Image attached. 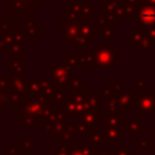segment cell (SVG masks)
<instances>
[{
  "instance_id": "obj_12",
  "label": "cell",
  "mask_w": 155,
  "mask_h": 155,
  "mask_svg": "<svg viewBox=\"0 0 155 155\" xmlns=\"http://www.w3.org/2000/svg\"><path fill=\"white\" fill-rule=\"evenodd\" d=\"M103 30H104V34H105V35H103L102 39H103V40L110 39L111 35H113V34H111V31H113V30H111V27H109V29H107V25H104V27H103Z\"/></svg>"
},
{
  "instance_id": "obj_11",
  "label": "cell",
  "mask_w": 155,
  "mask_h": 155,
  "mask_svg": "<svg viewBox=\"0 0 155 155\" xmlns=\"http://www.w3.org/2000/svg\"><path fill=\"white\" fill-rule=\"evenodd\" d=\"M134 144L136 145H138V147H140V148H144L145 150H150V148H151V145H150V142L149 140H143V142H134Z\"/></svg>"
},
{
  "instance_id": "obj_13",
  "label": "cell",
  "mask_w": 155,
  "mask_h": 155,
  "mask_svg": "<svg viewBox=\"0 0 155 155\" xmlns=\"http://www.w3.org/2000/svg\"><path fill=\"white\" fill-rule=\"evenodd\" d=\"M116 154H119V155H133V153L130 151L127 147H121V148H119V151H117Z\"/></svg>"
},
{
  "instance_id": "obj_4",
  "label": "cell",
  "mask_w": 155,
  "mask_h": 155,
  "mask_svg": "<svg viewBox=\"0 0 155 155\" xmlns=\"http://www.w3.org/2000/svg\"><path fill=\"white\" fill-rule=\"evenodd\" d=\"M48 79L53 85H67L69 82V69L64 68V65L53 64L51 69H48Z\"/></svg>"
},
{
  "instance_id": "obj_10",
  "label": "cell",
  "mask_w": 155,
  "mask_h": 155,
  "mask_svg": "<svg viewBox=\"0 0 155 155\" xmlns=\"http://www.w3.org/2000/svg\"><path fill=\"white\" fill-rule=\"evenodd\" d=\"M70 150H71L70 145H63L57 151H54L52 155H70Z\"/></svg>"
},
{
  "instance_id": "obj_14",
  "label": "cell",
  "mask_w": 155,
  "mask_h": 155,
  "mask_svg": "<svg viewBox=\"0 0 155 155\" xmlns=\"http://www.w3.org/2000/svg\"><path fill=\"white\" fill-rule=\"evenodd\" d=\"M137 1V4H143V2H145V0H136Z\"/></svg>"
},
{
  "instance_id": "obj_2",
  "label": "cell",
  "mask_w": 155,
  "mask_h": 155,
  "mask_svg": "<svg viewBox=\"0 0 155 155\" xmlns=\"http://www.w3.org/2000/svg\"><path fill=\"white\" fill-rule=\"evenodd\" d=\"M90 57L94 67H99V68H109L115 62V52L107 46L98 47L94 52H91Z\"/></svg>"
},
{
  "instance_id": "obj_5",
  "label": "cell",
  "mask_w": 155,
  "mask_h": 155,
  "mask_svg": "<svg viewBox=\"0 0 155 155\" xmlns=\"http://www.w3.org/2000/svg\"><path fill=\"white\" fill-rule=\"evenodd\" d=\"M136 8H137L136 4H131V2L117 4L116 5V10H117L116 13H117V16H121V17H125V18H130V17H134Z\"/></svg>"
},
{
  "instance_id": "obj_7",
  "label": "cell",
  "mask_w": 155,
  "mask_h": 155,
  "mask_svg": "<svg viewBox=\"0 0 155 155\" xmlns=\"http://www.w3.org/2000/svg\"><path fill=\"white\" fill-rule=\"evenodd\" d=\"M132 101H133V92L132 91H128L126 93H122L119 98V102H120V105H124L125 109H127L131 104H132Z\"/></svg>"
},
{
  "instance_id": "obj_6",
  "label": "cell",
  "mask_w": 155,
  "mask_h": 155,
  "mask_svg": "<svg viewBox=\"0 0 155 155\" xmlns=\"http://www.w3.org/2000/svg\"><path fill=\"white\" fill-rule=\"evenodd\" d=\"M147 42H150L144 35L143 33L139 30H130V45L132 46H139L142 50L144 48V44Z\"/></svg>"
},
{
  "instance_id": "obj_1",
  "label": "cell",
  "mask_w": 155,
  "mask_h": 155,
  "mask_svg": "<svg viewBox=\"0 0 155 155\" xmlns=\"http://www.w3.org/2000/svg\"><path fill=\"white\" fill-rule=\"evenodd\" d=\"M133 18L136 24L140 27V31H143L145 28L155 24V6L147 2L137 5Z\"/></svg>"
},
{
  "instance_id": "obj_9",
  "label": "cell",
  "mask_w": 155,
  "mask_h": 155,
  "mask_svg": "<svg viewBox=\"0 0 155 155\" xmlns=\"http://www.w3.org/2000/svg\"><path fill=\"white\" fill-rule=\"evenodd\" d=\"M70 155H93V151H91L88 147H78L71 149Z\"/></svg>"
},
{
  "instance_id": "obj_15",
  "label": "cell",
  "mask_w": 155,
  "mask_h": 155,
  "mask_svg": "<svg viewBox=\"0 0 155 155\" xmlns=\"http://www.w3.org/2000/svg\"><path fill=\"white\" fill-rule=\"evenodd\" d=\"M52 1H59V0H52Z\"/></svg>"
},
{
  "instance_id": "obj_3",
  "label": "cell",
  "mask_w": 155,
  "mask_h": 155,
  "mask_svg": "<svg viewBox=\"0 0 155 155\" xmlns=\"http://www.w3.org/2000/svg\"><path fill=\"white\" fill-rule=\"evenodd\" d=\"M134 109L142 116H150L155 109V91H151V93L143 91L140 96L134 99Z\"/></svg>"
},
{
  "instance_id": "obj_8",
  "label": "cell",
  "mask_w": 155,
  "mask_h": 155,
  "mask_svg": "<svg viewBox=\"0 0 155 155\" xmlns=\"http://www.w3.org/2000/svg\"><path fill=\"white\" fill-rule=\"evenodd\" d=\"M140 126H144V124L140 125V121L138 119H130L128 120V130H130V132H132V133H134V132L144 133V131L140 130Z\"/></svg>"
}]
</instances>
